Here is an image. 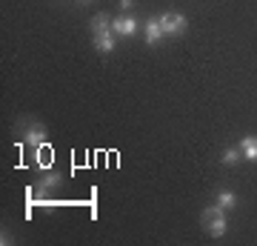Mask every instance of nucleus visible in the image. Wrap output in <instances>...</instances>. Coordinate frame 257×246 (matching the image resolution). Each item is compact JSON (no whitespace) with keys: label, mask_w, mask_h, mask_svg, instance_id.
Returning <instances> with one entry per match:
<instances>
[{"label":"nucleus","mask_w":257,"mask_h":246,"mask_svg":"<svg viewBox=\"0 0 257 246\" xmlns=\"http://www.w3.org/2000/svg\"><path fill=\"white\" fill-rule=\"evenodd\" d=\"M200 220H203V229H206L211 237H223V235H226L229 220H226V209H220L217 203H214V206H209V209H203Z\"/></svg>","instance_id":"obj_1"},{"label":"nucleus","mask_w":257,"mask_h":246,"mask_svg":"<svg viewBox=\"0 0 257 246\" xmlns=\"http://www.w3.org/2000/svg\"><path fill=\"white\" fill-rule=\"evenodd\" d=\"M26 140L32 146H43L46 143V126H40V123H35V126L26 132Z\"/></svg>","instance_id":"obj_7"},{"label":"nucleus","mask_w":257,"mask_h":246,"mask_svg":"<svg viewBox=\"0 0 257 246\" xmlns=\"http://www.w3.org/2000/svg\"><path fill=\"white\" fill-rule=\"evenodd\" d=\"M143 26H146V43H149V46H155L157 40L163 37V26H160V18H149L146 23H143Z\"/></svg>","instance_id":"obj_5"},{"label":"nucleus","mask_w":257,"mask_h":246,"mask_svg":"<svg viewBox=\"0 0 257 246\" xmlns=\"http://www.w3.org/2000/svg\"><path fill=\"white\" fill-rule=\"evenodd\" d=\"M109 29H111L109 15H94L92 18V35H100V32H109Z\"/></svg>","instance_id":"obj_8"},{"label":"nucleus","mask_w":257,"mask_h":246,"mask_svg":"<svg viewBox=\"0 0 257 246\" xmlns=\"http://www.w3.org/2000/svg\"><path fill=\"white\" fill-rule=\"evenodd\" d=\"M240 157H243L240 146H231V149H226V152H223V166H234V163H240Z\"/></svg>","instance_id":"obj_10"},{"label":"nucleus","mask_w":257,"mask_h":246,"mask_svg":"<svg viewBox=\"0 0 257 246\" xmlns=\"http://www.w3.org/2000/svg\"><path fill=\"white\" fill-rule=\"evenodd\" d=\"M57 186H60V175H46V178H43V181L37 183V189H40V192L57 189Z\"/></svg>","instance_id":"obj_11"},{"label":"nucleus","mask_w":257,"mask_h":246,"mask_svg":"<svg viewBox=\"0 0 257 246\" xmlns=\"http://www.w3.org/2000/svg\"><path fill=\"white\" fill-rule=\"evenodd\" d=\"M114 46H117V35L114 32H100V35H94V49L97 52H103V55H109V52H114Z\"/></svg>","instance_id":"obj_4"},{"label":"nucleus","mask_w":257,"mask_h":246,"mask_svg":"<svg viewBox=\"0 0 257 246\" xmlns=\"http://www.w3.org/2000/svg\"><path fill=\"white\" fill-rule=\"evenodd\" d=\"M135 6V0H120V9H132Z\"/></svg>","instance_id":"obj_12"},{"label":"nucleus","mask_w":257,"mask_h":246,"mask_svg":"<svg viewBox=\"0 0 257 246\" xmlns=\"http://www.w3.org/2000/svg\"><path fill=\"white\" fill-rule=\"evenodd\" d=\"M138 20L132 18V15H123V18H117V20H111V32L117 37H132L135 32H138Z\"/></svg>","instance_id":"obj_3"},{"label":"nucleus","mask_w":257,"mask_h":246,"mask_svg":"<svg viewBox=\"0 0 257 246\" xmlns=\"http://www.w3.org/2000/svg\"><path fill=\"white\" fill-rule=\"evenodd\" d=\"M240 152H243L246 160H254V163H257V137L254 135L243 137V140H240Z\"/></svg>","instance_id":"obj_6"},{"label":"nucleus","mask_w":257,"mask_h":246,"mask_svg":"<svg viewBox=\"0 0 257 246\" xmlns=\"http://www.w3.org/2000/svg\"><path fill=\"white\" fill-rule=\"evenodd\" d=\"M160 26H163V35H183L186 18L180 12H166V15H160Z\"/></svg>","instance_id":"obj_2"},{"label":"nucleus","mask_w":257,"mask_h":246,"mask_svg":"<svg viewBox=\"0 0 257 246\" xmlns=\"http://www.w3.org/2000/svg\"><path fill=\"white\" fill-rule=\"evenodd\" d=\"M217 206H220V209H234V206H237V195H234V192H220V195H217Z\"/></svg>","instance_id":"obj_9"}]
</instances>
